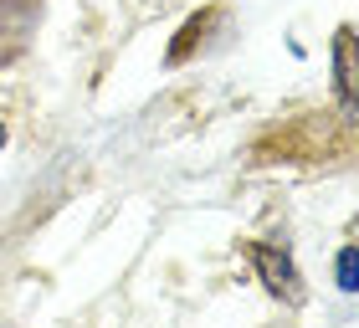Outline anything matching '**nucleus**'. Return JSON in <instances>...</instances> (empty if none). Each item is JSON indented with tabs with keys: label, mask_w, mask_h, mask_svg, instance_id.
<instances>
[{
	"label": "nucleus",
	"mask_w": 359,
	"mask_h": 328,
	"mask_svg": "<svg viewBox=\"0 0 359 328\" xmlns=\"http://www.w3.org/2000/svg\"><path fill=\"white\" fill-rule=\"evenodd\" d=\"M257 261H262V272H267V282H272V292H287L292 287V267H287V257L277 261L267 246H257Z\"/></svg>",
	"instance_id": "f257e3e1"
},
{
	"label": "nucleus",
	"mask_w": 359,
	"mask_h": 328,
	"mask_svg": "<svg viewBox=\"0 0 359 328\" xmlns=\"http://www.w3.org/2000/svg\"><path fill=\"white\" fill-rule=\"evenodd\" d=\"M334 67H339V93H344V103H354V77H349V31H339V41H334Z\"/></svg>",
	"instance_id": "f03ea898"
},
{
	"label": "nucleus",
	"mask_w": 359,
	"mask_h": 328,
	"mask_svg": "<svg viewBox=\"0 0 359 328\" xmlns=\"http://www.w3.org/2000/svg\"><path fill=\"white\" fill-rule=\"evenodd\" d=\"M339 287H344V292L359 287V277H354V246H344V252H339Z\"/></svg>",
	"instance_id": "7ed1b4c3"
},
{
	"label": "nucleus",
	"mask_w": 359,
	"mask_h": 328,
	"mask_svg": "<svg viewBox=\"0 0 359 328\" xmlns=\"http://www.w3.org/2000/svg\"><path fill=\"white\" fill-rule=\"evenodd\" d=\"M0 144H6V123H0Z\"/></svg>",
	"instance_id": "20e7f679"
}]
</instances>
